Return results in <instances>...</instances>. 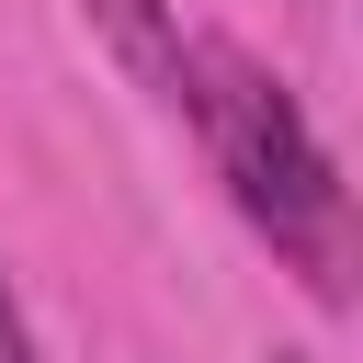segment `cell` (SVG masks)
Masks as SVG:
<instances>
[{"label":"cell","instance_id":"cell-1","mask_svg":"<svg viewBox=\"0 0 363 363\" xmlns=\"http://www.w3.org/2000/svg\"><path fill=\"white\" fill-rule=\"evenodd\" d=\"M193 125L216 136V159L238 182V216L318 295H340V170L306 136V113L284 102V79H261L250 57H193Z\"/></svg>","mask_w":363,"mask_h":363},{"label":"cell","instance_id":"cell-2","mask_svg":"<svg viewBox=\"0 0 363 363\" xmlns=\"http://www.w3.org/2000/svg\"><path fill=\"white\" fill-rule=\"evenodd\" d=\"M91 11V34L170 102V113H193V45H182V23H170V0H79Z\"/></svg>","mask_w":363,"mask_h":363},{"label":"cell","instance_id":"cell-3","mask_svg":"<svg viewBox=\"0 0 363 363\" xmlns=\"http://www.w3.org/2000/svg\"><path fill=\"white\" fill-rule=\"evenodd\" d=\"M0 363H34V329H23V306H11V284H0Z\"/></svg>","mask_w":363,"mask_h":363}]
</instances>
